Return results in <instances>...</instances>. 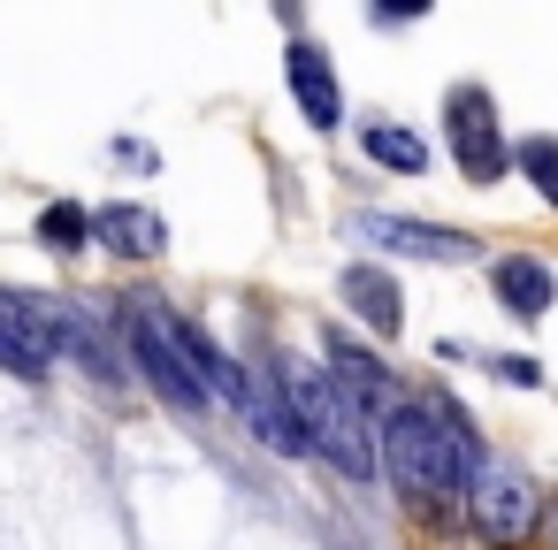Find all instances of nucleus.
Here are the masks:
<instances>
[{"instance_id":"nucleus-1","label":"nucleus","mask_w":558,"mask_h":550,"mask_svg":"<svg viewBox=\"0 0 558 550\" xmlns=\"http://www.w3.org/2000/svg\"><path fill=\"white\" fill-rule=\"evenodd\" d=\"M375 436H383V459H390V489L405 497L413 520H444L466 497V474H474L482 443H474V420L444 390H421L413 405H390L375 420Z\"/></svg>"},{"instance_id":"nucleus-2","label":"nucleus","mask_w":558,"mask_h":550,"mask_svg":"<svg viewBox=\"0 0 558 550\" xmlns=\"http://www.w3.org/2000/svg\"><path fill=\"white\" fill-rule=\"evenodd\" d=\"M276 375H283V398H291V413H299L306 451H322L344 481H367V474H375V420L352 405V390H344L329 367H306V359H283Z\"/></svg>"},{"instance_id":"nucleus-3","label":"nucleus","mask_w":558,"mask_h":550,"mask_svg":"<svg viewBox=\"0 0 558 550\" xmlns=\"http://www.w3.org/2000/svg\"><path fill=\"white\" fill-rule=\"evenodd\" d=\"M116 329H123V359L131 375H146V390L177 413H207V390L199 375L184 367V344H177V314L161 298H123L116 306Z\"/></svg>"},{"instance_id":"nucleus-4","label":"nucleus","mask_w":558,"mask_h":550,"mask_svg":"<svg viewBox=\"0 0 558 550\" xmlns=\"http://www.w3.org/2000/svg\"><path fill=\"white\" fill-rule=\"evenodd\" d=\"M466 520H474V542H489V550H512L527 527H535V489H527V474L512 466V459H474V474H466Z\"/></svg>"},{"instance_id":"nucleus-5","label":"nucleus","mask_w":558,"mask_h":550,"mask_svg":"<svg viewBox=\"0 0 558 550\" xmlns=\"http://www.w3.org/2000/svg\"><path fill=\"white\" fill-rule=\"evenodd\" d=\"M444 123H451V161H459L466 184H497V176L512 169V146H505L497 108H489L482 85H459V93L444 100Z\"/></svg>"},{"instance_id":"nucleus-6","label":"nucleus","mask_w":558,"mask_h":550,"mask_svg":"<svg viewBox=\"0 0 558 550\" xmlns=\"http://www.w3.org/2000/svg\"><path fill=\"white\" fill-rule=\"evenodd\" d=\"M344 230L360 245H383V253H405V260H474L466 230H436V222H405V215H352Z\"/></svg>"},{"instance_id":"nucleus-7","label":"nucleus","mask_w":558,"mask_h":550,"mask_svg":"<svg viewBox=\"0 0 558 550\" xmlns=\"http://www.w3.org/2000/svg\"><path fill=\"white\" fill-rule=\"evenodd\" d=\"M245 428L268 443V451H283V459H299L306 451V436H299V413H291V398H283V375L260 359V367H245Z\"/></svg>"},{"instance_id":"nucleus-8","label":"nucleus","mask_w":558,"mask_h":550,"mask_svg":"<svg viewBox=\"0 0 558 550\" xmlns=\"http://www.w3.org/2000/svg\"><path fill=\"white\" fill-rule=\"evenodd\" d=\"M283 77H291V100H299V115H306L314 131H337V123H344V93H337V70H329V54H322V47L291 39Z\"/></svg>"},{"instance_id":"nucleus-9","label":"nucleus","mask_w":558,"mask_h":550,"mask_svg":"<svg viewBox=\"0 0 558 550\" xmlns=\"http://www.w3.org/2000/svg\"><path fill=\"white\" fill-rule=\"evenodd\" d=\"M93 245H108L116 260H161L169 222H161L154 207H138V199H116V207L93 215Z\"/></svg>"},{"instance_id":"nucleus-10","label":"nucleus","mask_w":558,"mask_h":550,"mask_svg":"<svg viewBox=\"0 0 558 550\" xmlns=\"http://www.w3.org/2000/svg\"><path fill=\"white\" fill-rule=\"evenodd\" d=\"M322 352H329V375L352 390V405H360L367 420H383V413H390V367H383L375 352H360L344 329H329V337H322Z\"/></svg>"},{"instance_id":"nucleus-11","label":"nucleus","mask_w":558,"mask_h":550,"mask_svg":"<svg viewBox=\"0 0 558 550\" xmlns=\"http://www.w3.org/2000/svg\"><path fill=\"white\" fill-rule=\"evenodd\" d=\"M337 298H344L375 337H398V321H405V298H398V283H390L375 260H352V268L337 276Z\"/></svg>"},{"instance_id":"nucleus-12","label":"nucleus","mask_w":558,"mask_h":550,"mask_svg":"<svg viewBox=\"0 0 558 550\" xmlns=\"http://www.w3.org/2000/svg\"><path fill=\"white\" fill-rule=\"evenodd\" d=\"M497 298H505V314H520V321H543V314L558 306V276H550L543 260L512 253V260H497Z\"/></svg>"},{"instance_id":"nucleus-13","label":"nucleus","mask_w":558,"mask_h":550,"mask_svg":"<svg viewBox=\"0 0 558 550\" xmlns=\"http://www.w3.org/2000/svg\"><path fill=\"white\" fill-rule=\"evenodd\" d=\"M32 237H39L47 253H85V245H93V215H85L77 199H54V207H39Z\"/></svg>"},{"instance_id":"nucleus-14","label":"nucleus","mask_w":558,"mask_h":550,"mask_svg":"<svg viewBox=\"0 0 558 550\" xmlns=\"http://www.w3.org/2000/svg\"><path fill=\"white\" fill-rule=\"evenodd\" d=\"M367 161H383V169H398V176H421L428 169V146L413 138V131H398V123H367Z\"/></svg>"},{"instance_id":"nucleus-15","label":"nucleus","mask_w":558,"mask_h":550,"mask_svg":"<svg viewBox=\"0 0 558 550\" xmlns=\"http://www.w3.org/2000/svg\"><path fill=\"white\" fill-rule=\"evenodd\" d=\"M0 367H9L16 382H47V375H54V367L39 359V344L24 337V321L9 314V298H0Z\"/></svg>"},{"instance_id":"nucleus-16","label":"nucleus","mask_w":558,"mask_h":550,"mask_svg":"<svg viewBox=\"0 0 558 550\" xmlns=\"http://www.w3.org/2000/svg\"><path fill=\"white\" fill-rule=\"evenodd\" d=\"M520 169H527V176L543 184V199L558 207V146H550V138H527V146H520Z\"/></svg>"},{"instance_id":"nucleus-17","label":"nucleus","mask_w":558,"mask_h":550,"mask_svg":"<svg viewBox=\"0 0 558 550\" xmlns=\"http://www.w3.org/2000/svg\"><path fill=\"white\" fill-rule=\"evenodd\" d=\"M489 375H497V382H520V390H535V382H543V367H535L527 352H505V359H489Z\"/></svg>"},{"instance_id":"nucleus-18","label":"nucleus","mask_w":558,"mask_h":550,"mask_svg":"<svg viewBox=\"0 0 558 550\" xmlns=\"http://www.w3.org/2000/svg\"><path fill=\"white\" fill-rule=\"evenodd\" d=\"M543 535H550V550H558V504H550V512H543Z\"/></svg>"}]
</instances>
